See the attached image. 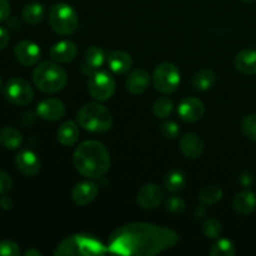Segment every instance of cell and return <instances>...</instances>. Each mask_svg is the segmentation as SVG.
Listing matches in <instances>:
<instances>
[{
	"instance_id": "obj_1",
	"label": "cell",
	"mask_w": 256,
	"mask_h": 256,
	"mask_svg": "<svg viewBox=\"0 0 256 256\" xmlns=\"http://www.w3.org/2000/svg\"><path fill=\"white\" fill-rule=\"evenodd\" d=\"M179 240V234L172 229L134 222L115 230L109 236L108 249L120 255L152 256L174 248Z\"/></svg>"
},
{
	"instance_id": "obj_2",
	"label": "cell",
	"mask_w": 256,
	"mask_h": 256,
	"mask_svg": "<svg viewBox=\"0 0 256 256\" xmlns=\"http://www.w3.org/2000/svg\"><path fill=\"white\" fill-rule=\"evenodd\" d=\"M74 166L82 176L99 179L110 169L112 159L106 148L96 140L82 142L75 149L72 156Z\"/></svg>"
},
{
	"instance_id": "obj_3",
	"label": "cell",
	"mask_w": 256,
	"mask_h": 256,
	"mask_svg": "<svg viewBox=\"0 0 256 256\" xmlns=\"http://www.w3.org/2000/svg\"><path fill=\"white\" fill-rule=\"evenodd\" d=\"M32 82L40 92L55 94L66 86L68 74L56 62H42L32 72Z\"/></svg>"
},
{
	"instance_id": "obj_4",
	"label": "cell",
	"mask_w": 256,
	"mask_h": 256,
	"mask_svg": "<svg viewBox=\"0 0 256 256\" xmlns=\"http://www.w3.org/2000/svg\"><path fill=\"white\" fill-rule=\"evenodd\" d=\"M78 122L88 132H105L112 126V116L104 105L99 102H88L78 112Z\"/></svg>"
},
{
	"instance_id": "obj_5",
	"label": "cell",
	"mask_w": 256,
	"mask_h": 256,
	"mask_svg": "<svg viewBox=\"0 0 256 256\" xmlns=\"http://www.w3.org/2000/svg\"><path fill=\"white\" fill-rule=\"evenodd\" d=\"M109 252L99 240L92 235H72L60 242L55 255H102Z\"/></svg>"
},
{
	"instance_id": "obj_6",
	"label": "cell",
	"mask_w": 256,
	"mask_h": 256,
	"mask_svg": "<svg viewBox=\"0 0 256 256\" xmlns=\"http://www.w3.org/2000/svg\"><path fill=\"white\" fill-rule=\"evenodd\" d=\"M49 24L59 35H72L79 25L76 12L70 5L60 2L49 10Z\"/></svg>"
},
{
	"instance_id": "obj_7",
	"label": "cell",
	"mask_w": 256,
	"mask_h": 256,
	"mask_svg": "<svg viewBox=\"0 0 256 256\" xmlns=\"http://www.w3.org/2000/svg\"><path fill=\"white\" fill-rule=\"evenodd\" d=\"M152 84L162 94H172L180 85V72L172 62L158 65L152 74Z\"/></svg>"
},
{
	"instance_id": "obj_8",
	"label": "cell",
	"mask_w": 256,
	"mask_h": 256,
	"mask_svg": "<svg viewBox=\"0 0 256 256\" xmlns=\"http://www.w3.org/2000/svg\"><path fill=\"white\" fill-rule=\"evenodd\" d=\"M116 84L109 72L96 70L92 72L88 80V92L92 99L98 102H106L114 95Z\"/></svg>"
},
{
	"instance_id": "obj_9",
	"label": "cell",
	"mask_w": 256,
	"mask_h": 256,
	"mask_svg": "<svg viewBox=\"0 0 256 256\" xmlns=\"http://www.w3.org/2000/svg\"><path fill=\"white\" fill-rule=\"evenodd\" d=\"M4 96L12 104L16 106H24L32 100L34 92L29 82L22 78H12L4 86Z\"/></svg>"
},
{
	"instance_id": "obj_10",
	"label": "cell",
	"mask_w": 256,
	"mask_h": 256,
	"mask_svg": "<svg viewBox=\"0 0 256 256\" xmlns=\"http://www.w3.org/2000/svg\"><path fill=\"white\" fill-rule=\"evenodd\" d=\"M178 112L180 119L185 122H195L204 116L205 106L202 100L196 98H185L180 102Z\"/></svg>"
},
{
	"instance_id": "obj_11",
	"label": "cell",
	"mask_w": 256,
	"mask_h": 256,
	"mask_svg": "<svg viewBox=\"0 0 256 256\" xmlns=\"http://www.w3.org/2000/svg\"><path fill=\"white\" fill-rule=\"evenodd\" d=\"M162 190L156 184H145L138 192V204L144 210H152L159 206L162 202Z\"/></svg>"
},
{
	"instance_id": "obj_12",
	"label": "cell",
	"mask_w": 256,
	"mask_h": 256,
	"mask_svg": "<svg viewBox=\"0 0 256 256\" xmlns=\"http://www.w3.org/2000/svg\"><path fill=\"white\" fill-rule=\"evenodd\" d=\"M36 114L46 122H58L65 115V105L56 98H48L38 104Z\"/></svg>"
},
{
	"instance_id": "obj_13",
	"label": "cell",
	"mask_w": 256,
	"mask_h": 256,
	"mask_svg": "<svg viewBox=\"0 0 256 256\" xmlns=\"http://www.w3.org/2000/svg\"><path fill=\"white\" fill-rule=\"evenodd\" d=\"M14 55L20 64L25 65V66H32L39 62L42 52H40L38 44L30 42V40H22L15 46Z\"/></svg>"
},
{
	"instance_id": "obj_14",
	"label": "cell",
	"mask_w": 256,
	"mask_h": 256,
	"mask_svg": "<svg viewBox=\"0 0 256 256\" xmlns=\"http://www.w3.org/2000/svg\"><path fill=\"white\" fill-rule=\"evenodd\" d=\"M16 169L25 176H35L40 172V160L32 150H22L15 156Z\"/></svg>"
},
{
	"instance_id": "obj_15",
	"label": "cell",
	"mask_w": 256,
	"mask_h": 256,
	"mask_svg": "<svg viewBox=\"0 0 256 256\" xmlns=\"http://www.w3.org/2000/svg\"><path fill=\"white\" fill-rule=\"evenodd\" d=\"M99 192V188L92 182H82L75 185L72 190V199L78 206H85L95 200Z\"/></svg>"
},
{
	"instance_id": "obj_16",
	"label": "cell",
	"mask_w": 256,
	"mask_h": 256,
	"mask_svg": "<svg viewBox=\"0 0 256 256\" xmlns=\"http://www.w3.org/2000/svg\"><path fill=\"white\" fill-rule=\"evenodd\" d=\"M50 58L54 62L66 64V62H72L78 55V46L75 42L70 40H62L58 42L50 48Z\"/></svg>"
},
{
	"instance_id": "obj_17",
	"label": "cell",
	"mask_w": 256,
	"mask_h": 256,
	"mask_svg": "<svg viewBox=\"0 0 256 256\" xmlns=\"http://www.w3.org/2000/svg\"><path fill=\"white\" fill-rule=\"evenodd\" d=\"M150 84V75L146 70L144 69H135L128 75L126 82V89L129 90L132 94L139 95L142 94L145 90L148 89Z\"/></svg>"
},
{
	"instance_id": "obj_18",
	"label": "cell",
	"mask_w": 256,
	"mask_h": 256,
	"mask_svg": "<svg viewBox=\"0 0 256 256\" xmlns=\"http://www.w3.org/2000/svg\"><path fill=\"white\" fill-rule=\"evenodd\" d=\"M108 66L115 74H125L132 66V55L122 50L110 52L108 56Z\"/></svg>"
},
{
	"instance_id": "obj_19",
	"label": "cell",
	"mask_w": 256,
	"mask_h": 256,
	"mask_svg": "<svg viewBox=\"0 0 256 256\" xmlns=\"http://www.w3.org/2000/svg\"><path fill=\"white\" fill-rule=\"evenodd\" d=\"M234 65L239 72L244 75L256 74V50L245 49L242 50L235 56Z\"/></svg>"
},
{
	"instance_id": "obj_20",
	"label": "cell",
	"mask_w": 256,
	"mask_h": 256,
	"mask_svg": "<svg viewBox=\"0 0 256 256\" xmlns=\"http://www.w3.org/2000/svg\"><path fill=\"white\" fill-rule=\"evenodd\" d=\"M180 150L186 158H199L204 152V142L196 134H185L180 139Z\"/></svg>"
},
{
	"instance_id": "obj_21",
	"label": "cell",
	"mask_w": 256,
	"mask_h": 256,
	"mask_svg": "<svg viewBox=\"0 0 256 256\" xmlns=\"http://www.w3.org/2000/svg\"><path fill=\"white\" fill-rule=\"evenodd\" d=\"M58 140L62 145L64 146H72L75 142L79 140L80 132L79 128H78L76 122H72V120H68V122H62L59 126L56 132Z\"/></svg>"
},
{
	"instance_id": "obj_22",
	"label": "cell",
	"mask_w": 256,
	"mask_h": 256,
	"mask_svg": "<svg viewBox=\"0 0 256 256\" xmlns=\"http://www.w3.org/2000/svg\"><path fill=\"white\" fill-rule=\"evenodd\" d=\"M232 206L235 212L242 215H248L252 212L256 208V195L252 192L245 190L235 195L232 200Z\"/></svg>"
},
{
	"instance_id": "obj_23",
	"label": "cell",
	"mask_w": 256,
	"mask_h": 256,
	"mask_svg": "<svg viewBox=\"0 0 256 256\" xmlns=\"http://www.w3.org/2000/svg\"><path fill=\"white\" fill-rule=\"evenodd\" d=\"M22 135L12 126H5L0 130V145L5 149L14 150L22 145Z\"/></svg>"
},
{
	"instance_id": "obj_24",
	"label": "cell",
	"mask_w": 256,
	"mask_h": 256,
	"mask_svg": "<svg viewBox=\"0 0 256 256\" xmlns=\"http://www.w3.org/2000/svg\"><path fill=\"white\" fill-rule=\"evenodd\" d=\"M105 62V52L99 46H90L84 56V68L90 72H96L102 66Z\"/></svg>"
},
{
	"instance_id": "obj_25",
	"label": "cell",
	"mask_w": 256,
	"mask_h": 256,
	"mask_svg": "<svg viewBox=\"0 0 256 256\" xmlns=\"http://www.w3.org/2000/svg\"><path fill=\"white\" fill-rule=\"evenodd\" d=\"M216 82V74L212 70H202L192 78V86L196 90H209Z\"/></svg>"
},
{
	"instance_id": "obj_26",
	"label": "cell",
	"mask_w": 256,
	"mask_h": 256,
	"mask_svg": "<svg viewBox=\"0 0 256 256\" xmlns=\"http://www.w3.org/2000/svg\"><path fill=\"white\" fill-rule=\"evenodd\" d=\"M22 19L30 25H36L44 18V8L42 5L38 4V2H32V4L25 5L24 9L22 12Z\"/></svg>"
},
{
	"instance_id": "obj_27",
	"label": "cell",
	"mask_w": 256,
	"mask_h": 256,
	"mask_svg": "<svg viewBox=\"0 0 256 256\" xmlns=\"http://www.w3.org/2000/svg\"><path fill=\"white\" fill-rule=\"evenodd\" d=\"M165 188L172 192H178L182 190V188L186 184L185 175L180 170H170L166 174L164 180Z\"/></svg>"
},
{
	"instance_id": "obj_28",
	"label": "cell",
	"mask_w": 256,
	"mask_h": 256,
	"mask_svg": "<svg viewBox=\"0 0 256 256\" xmlns=\"http://www.w3.org/2000/svg\"><path fill=\"white\" fill-rule=\"evenodd\" d=\"M222 198V190L219 186H205L204 189L200 192L199 199L202 204L205 205H214L219 202Z\"/></svg>"
},
{
	"instance_id": "obj_29",
	"label": "cell",
	"mask_w": 256,
	"mask_h": 256,
	"mask_svg": "<svg viewBox=\"0 0 256 256\" xmlns=\"http://www.w3.org/2000/svg\"><path fill=\"white\" fill-rule=\"evenodd\" d=\"M209 254L212 256H234L236 254V250L230 240L219 239L209 250Z\"/></svg>"
},
{
	"instance_id": "obj_30",
	"label": "cell",
	"mask_w": 256,
	"mask_h": 256,
	"mask_svg": "<svg viewBox=\"0 0 256 256\" xmlns=\"http://www.w3.org/2000/svg\"><path fill=\"white\" fill-rule=\"evenodd\" d=\"M172 109H174V102L169 98H159L156 102L152 105V112L156 118L160 119H165L172 114Z\"/></svg>"
},
{
	"instance_id": "obj_31",
	"label": "cell",
	"mask_w": 256,
	"mask_h": 256,
	"mask_svg": "<svg viewBox=\"0 0 256 256\" xmlns=\"http://www.w3.org/2000/svg\"><path fill=\"white\" fill-rule=\"evenodd\" d=\"M202 234L209 239H219L222 235V224L215 218H210L202 225Z\"/></svg>"
},
{
	"instance_id": "obj_32",
	"label": "cell",
	"mask_w": 256,
	"mask_h": 256,
	"mask_svg": "<svg viewBox=\"0 0 256 256\" xmlns=\"http://www.w3.org/2000/svg\"><path fill=\"white\" fill-rule=\"evenodd\" d=\"M242 132L245 136L252 142H256V114L245 116V119L242 120Z\"/></svg>"
},
{
	"instance_id": "obj_33",
	"label": "cell",
	"mask_w": 256,
	"mask_h": 256,
	"mask_svg": "<svg viewBox=\"0 0 256 256\" xmlns=\"http://www.w3.org/2000/svg\"><path fill=\"white\" fill-rule=\"evenodd\" d=\"M166 210L172 214H182L185 210V202L179 196H172L166 200Z\"/></svg>"
},
{
	"instance_id": "obj_34",
	"label": "cell",
	"mask_w": 256,
	"mask_h": 256,
	"mask_svg": "<svg viewBox=\"0 0 256 256\" xmlns=\"http://www.w3.org/2000/svg\"><path fill=\"white\" fill-rule=\"evenodd\" d=\"M20 249L18 244L10 240H2L0 242V256H19Z\"/></svg>"
},
{
	"instance_id": "obj_35",
	"label": "cell",
	"mask_w": 256,
	"mask_h": 256,
	"mask_svg": "<svg viewBox=\"0 0 256 256\" xmlns=\"http://www.w3.org/2000/svg\"><path fill=\"white\" fill-rule=\"evenodd\" d=\"M160 132H162V136L166 139H175L179 135L180 129L175 122H165L162 124Z\"/></svg>"
},
{
	"instance_id": "obj_36",
	"label": "cell",
	"mask_w": 256,
	"mask_h": 256,
	"mask_svg": "<svg viewBox=\"0 0 256 256\" xmlns=\"http://www.w3.org/2000/svg\"><path fill=\"white\" fill-rule=\"evenodd\" d=\"M12 189V180L8 172L0 170V195H5Z\"/></svg>"
},
{
	"instance_id": "obj_37",
	"label": "cell",
	"mask_w": 256,
	"mask_h": 256,
	"mask_svg": "<svg viewBox=\"0 0 256 256\" xmlns=\"http://www.w3.org/2000/svg\"><path fill=\"white\" fill-rule=\"evenodd\" d=\"M10 15V4L8 0H0V22H4Z\"/></svg>"
},
{
	"instance_id": "obj_38",
	"label": "cell",
	"mask_w": 256,
	"mask_h": 256,
	"mask_svg": "<svg viewBox=\"0 0 256 256\" xmlns=\"http://www.w3.org/2000/svg\"><path fill=\"white\" fill-rule=\"evenodd\" d=\"M9 39H10V36H9V32H8V30L0 26V50H2L6 48V45L9 44Z\"/></svg>"
},
{
	"instance_id": "obj_39",
	"label": "cell",
	"mask_w": 256,
	"mask_h": 256,
	"mask_svg": "<svg viewBox=\"0 0 256 256\" xmlns=\"http://www.w3.org/2000/svg\"><path fill=\"white\" fill-rule=\"evenodd\" d=\"M12 199H9V198L6 196V194L2 195V199H0V206H2L4 210H8L12 208Z\"/></svg>"
},
{
	"instance_id": "obj_40",
	"label": "cell",
	"mask_w": 256,
	"mask_h": 256,
	"mask_svg": "<svg viewBox=\"0 0 256 256\" xmlns=\"http://www.w3.org/2000/svg\"><path fill=\"white\" fill-rule=\"evenodd\" d=\"M25 256H42V252L35 249H30L28 252H25Z\"/></svg>"
},
{
	"instance_id": "obj_41",
	"label": "cell",
	"mask_w": 256,
	"mask_h": 256,
	"mask_svg": "<svg viewBox=\"0 0 256 256\" xmlns=\"http://www.w3.org/2000/svg\"><path fill=\"white\" fill-rule=\"evenodd\" d=\"M242 2H254V0H242Z\"/></svg>"
},
{
	"instance_id": "obj_42",
	"label": "cell",
	"mask_w": 256,
	"mask_h": 256,
	"mask_svg": "<svg viewBox=\"0 0 256 256\" xmlns=\"http://www.w3.org/2000/svg\"><path fill=\"white\" fill-rule=\"evenodd\" d=\"M0 89H2V78H0Z\"/></svg>"
}]
</instances>
